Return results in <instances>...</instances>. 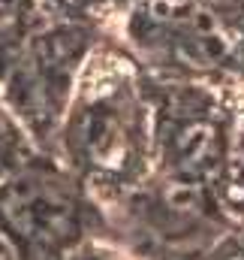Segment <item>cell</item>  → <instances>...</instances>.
<instances>
[{"label": "cell", "mask_w": 244, "mask_h": 260, "mask_svg": "<svg viewBox=\"0 0 244 260\" xmlns=\"http://www.w3.org/2000/svg\"><path fill=\"white\" fill-rule=\"evenodd\" d=\"M0 230L24 260H66L78 239V206L46 179H9L0 185Z\"/></svg>", "instance_id": "1"}, {"label": "cell", "mask_w": 244, "mask_h": 260, "mask_svg": "<svg viewBox=\"0 0 244 260\" xmlns=\"http://www.w3.org/2000/svg\"><path fill=\"white\" fill-rule=\"evenodd\" d=\"M172 154H175L178 173H181L184 179H193L196 182L199 176H205L217 164V133H214V127H208L202 121L184 124L175 133Z\"/></svg>", "instance_id": "2"}, {"label": "cell", "mask_w": 244, "mask_h": 260, "mask_svg": "<svg viewBox=\"0 0 244 260\" xmlns=\"http://www.w3.org/2000/svg\"><path fill=\"white\" fill-rule=\"evenodd\" d=\"M82 145L97 167H121L127 157V130L112 112H91L82 124Z\"/></svg>", "instance_id": "3"}, {"label": "cell", "mask_w": 244, "mask_h": 260, "mask_svg": "<svg viewBox=\"0 0 244 260\" xmlns=\"http://www.w3.org/2000/svg\"><path fill=\"white\" fill-rule=\"evenodd\" d=\"M15 151H18V133H15L12 124L0 115V179L18 164V160H15V157H18Z\"/></svg>", "instance_id": "4"}, {"label": "cell", "mask_w": 244, "mask_h": 260, "mask_svg": "<svg viewBox=\"0 0 244 260\" xmlns=\"http://www.w3.org/2000/svg\"><path fill=\"white\" fill-rule=\"evenodd\" d=\"M0 260H24L21 257V251L15 248V242L0 230Z\"/></svg>", "instance_id": "5"}, {"label": "cell", "mask_w": 244, "mask_h": 260, "mask_svg": "<svg viewBox=\"0 0 244 260\" xmlns=\"http://www.w3.org/2000/svg\"><path fill=\"white\" fill-rule=\"evenodd\" d=\"M235 167H238V176L244 179V127L238 133V145H235Z\"/></svg>", "instance_id": "6"}, {"label": "cell", "mask_w": 244, "mask_h": 260, "mask_svg": "<svg viewBox=\"0 0 244 260\" xmlns=\"http://www.w3.org/2000/svg\"><path fill=\"white\" fill-rule=\"evenodd\" d=\"M75 260H109V257H100V254H88V257H75Z\"/></svg>", "instance_id": "7"}]
</instances>
